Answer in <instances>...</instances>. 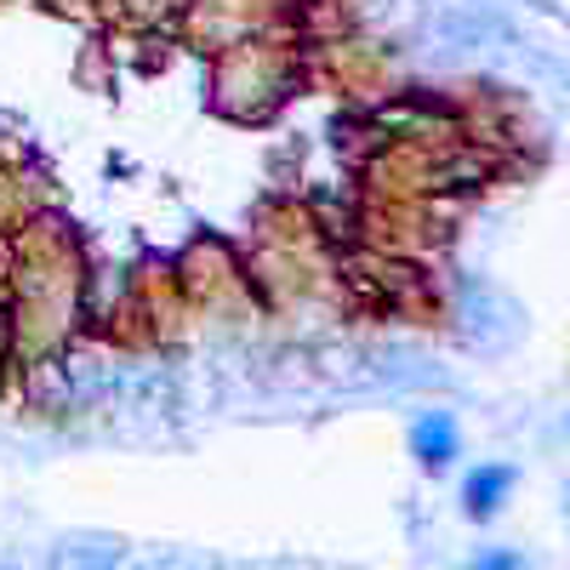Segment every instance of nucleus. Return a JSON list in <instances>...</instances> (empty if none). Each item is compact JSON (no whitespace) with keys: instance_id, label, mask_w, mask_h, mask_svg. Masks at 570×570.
<instances>
[{"instance_id":"7","label":"nucleus","mask_w":570,"mask_h":570,"mask_svg":"<svg viewBox=\"0 0 570 570\" xmlns=\"http://www.w3.org/2000/svg\"><path fill=\"white\" fill-rule=\"evenodd\" d=\"M183 7H188V0H115V12L126 23H171Z\"/></svg>"},{"instance_id":"2","label":"nucleus","mask_w":570,"mask_h":570,"mask_svg":"<svg viewBox=\"0 0 570 570\" xmlns=\"http://www.w3.org/2000/svg\"><path fill=\"white\" fill-rule=\"evenodd\" d=\"M292 75H297V63L285 46H274L263 35L228 40L212 58V104L234 120H263L292 98Z\"/></svg>"},{"instance_id":"8","label":"nucleus","mask_w":570,"mask_h":570,"mask_svg":"<svg viewBox=\"0 0 570 570\" xmlns=\"http://www.w3.org/2000/svg\"><path fill=\"white\" fill-rule=\"evenodd\" d=\"M473 570H525V559H519L513 548H485L480 559H473Z\"/></svg>"},{"instance_id":"6","label":"nucleus","mask_w":570,"mask_h":570,"mask_svg":"<svg viewBox=\"0 0 570 570\" xmlns=\"http://www.w3.org/2000/svg\"><path fill=\"white\" fill-rule=\"evenodd\" d=\"M58 559H63V564H86V570H109V564L126 559V548L109 542V537H98V542H63Z\"/></svg>"},{"instance_id":"1","label":"nucleus","mask_w":570,"mask_h":570,"mask_svg":"<svg viewBox=\"0 0 570 570\" xmlns=\"http://www.w3.org/2000/svg\"><path fill=\"white\" fill-rule=\"evenodd\" d=\"M12 343L52 348L69 337L80 314V263L63 234H29V246L12 274Z\"/></svg>"},{"instance_id":"4","label":"nucleus","mask_w":570,"mask_h":570,"mask_svg":"<svg viewBox=\"0 0 570 570\" xmlns=\"http://www.w3.org/2000/svg\"><path fill=\"white\" fill-rule=\"evenodd\" d=\"M411 456H416V468H428V473L451 468V462L462 456V428H456V416H451V411H422V416L411 422Z\"/></svg>"},{"instance_id":"5","label":"nucleus","mask_w":570,"mask_h":570,"mask_svg":"<svg viewBox=\"0 0 570 570\" xmlns=\"http://www.w3.org/2000/svg\"><path fill=\"white\" fill-rule=\"evenodd\" d=\"M513 485H519V473H513L508 462H480V468L462 480V513H468V519H497L502 502L513 497Z\"/></svg>"},{"instance_id":"9","label":"nucleus","mask_w":570,"mask_h":570,"mask_svg":"<svg viewBox=\"0 0 570 570\" xmlns=\"http://www.w3.org/2000/svg\"><path fill=\"white\" fill-rule=\"evenodd\" d=\"M0 570H7V564H0Z\"/></svg>"},{"instance_id":"3","label":"nucleus","mask_w":570,"mask_h":570,"mask_svg":"<svg viewBox=\"0 0 570 570\" xmlns=\"http://www.w3.org/2000/svg\"><path fill=\"white\" fill-rule=\"evenodd\" d=\"M451 320H456V331H462V343L480 348V354L513 348L519 331H525V308H519L508 292H497V285H485V279H462V285H456Z\"/></svg>"}]
</instances>
